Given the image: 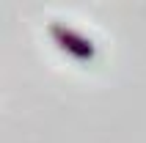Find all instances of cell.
<instances>
[{
    "mask_svg": "<svg viewBox=\"0 0 146 143\" xmlns=\"http://www.w3.org/2000/svg\"><path fill=\"white\" fill-rule=\"evenodd\" d=\"M50 36H52V41L64 50L66 55L77 58V61H91L94 52H97L94 41L86 39L83 33H77L74 28H69V25H64V22H52L50 25Z\"/></svg>",
    "mask_w": 146,
    "mask_h": 143,
    "instance_id": "cell-1",
    "label": "cell"
}]
</instances>
